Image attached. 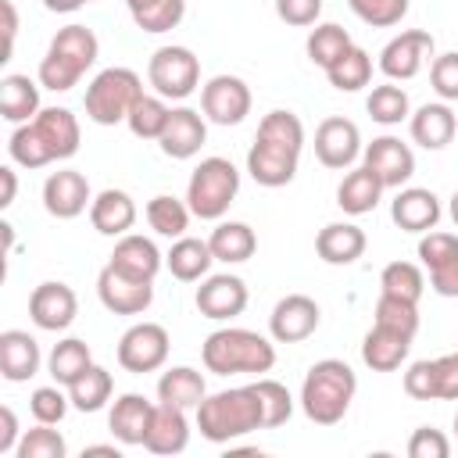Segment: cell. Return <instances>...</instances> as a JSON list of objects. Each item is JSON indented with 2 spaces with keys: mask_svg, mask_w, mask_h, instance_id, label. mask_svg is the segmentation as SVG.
I'll return each instance as SVG.
<instances>
[{
  "mask_svg": "<svg viewBox=\"0 0 458 458\" xmlns=\"http://www.w3.org/2000/svg\"><path fill=\"white\" fill-rule=\"evenodd\" d=\"M304 150V125L293 111H268L258 122L254 143L247 150V172L258 186L279 190L297 175V161Z\"/></svg>",
  "mask_w": 458,
  "mask_h": 458,
  "instance_id": "obj_1",
  "label": "cell"
},
{
  "mask_svg": "<svg viewBox=\"0 0 458 458\" xmlns=\"http://www.w3.org/2000/svg\"><path fill=\"white\" fill-rule=\"evenodd\" d=\"M79 118L68 107H39L32 122L11 132L7 154L21 168H43L50 161H68L79 150Z\"/></svg>",
  "mask_w": 458,
  "mask_h": 458,
  "instance_id": "obj_2",
  "label": "cell"
},
{
  "mask_svg": "<svg viewBox=\"0 0 458 458\" xmlns=\"http://www.w3.org/2000/svg\"><path fill=\"white\" fill-rule=\"evenodd\" d=\"M197 429L211 444H229L236 437L265 429V408H261V397H258L254 383L208 394L197 404Z\"/></svg>",
  "mask_w": 458,
  "mask_h": 458,
  "instance_id": "obj_3",
  "label": "cell"
},
{
  "mask_svg": "<svg viewBox=\"0 0 458 458\" xmlns=\"http://www.w3.org/2000/svg\"><path fill=\"white\" fill-rule=\"evenodd\" d=\"M358 394V376L347 361L340 358H322L308 369L304 383H301V408L311 422L318 426H336L351 401Z\"/></svg>",
  "mask_w": 458,
  "mask_h": 458,
  "instance_id": "obj_4",
  "label": "cell"
},
{
  "mask_svg": "<svg viewBox=\"0 0 458 458\" xmlns=\"http://www.w3.org/2000/svg\"><path fill=\"white\" fill-rule=\"evenodd\" d=\"M204 369L215 376H233V372H268L276 365V347L268 336L240 326L215 329L204 347H200Z\"/></svg>",
  "mask_w": 458,
  "mask_h": 458,
  "instance_id": "obj_5",
  "label": "cell"
},
{
  "mask_svg": "<svg viewBox=\"0 0 458 458\" xmlns=\"http://www.w3.org/2000/svg\"><path fill=\"white\" fill-rule=\"evenodd\" d=\"M100 54V43L93 36V29L86 25H64L50 47H47V57L39 61V86L43 89H54V93H64L72 86H79V79L93 68Z\"/></svg>",
  "mask_w": 458,
  "mask_h": 458,
  "instance_id": "obj_6",
  "label": "cell"
},
{
  "mask_svg": "<svg viewBox=\"0 0 458 458\" xmlns=\"http://www.w3.org/2000/svg\"><path fill=\"white\" fill-rule=\"evenodd\" d=\"M240 193V172L229 157H204L186 182V204L197 218L218 222Z\"/></svg>",
  "mask_w": 458,
  "mask_h": 458,
  "instance_id": "obj_7",
  "label": "cell"
},
{
  "mask_svg": "<svg viewBox=\"0 0 458 458\" xmlns=\"http://www.w3.org/2000/svg\"><path fill=\"white\" fill-rule=\"evenodd\" d=\"M143 97V82L132 68H104L86 86V118L97 125H118L129 118L136 100Z\"/></svg>",
  "mask_w": 458,
  "mask_h": 458,
  "instance_id": "obj_8",
  "label": "cell"
},
{
  "mask_svg": "<svg viewBox=\"0 0 458 458\" xmlns=\"http://www.w3.org/2000/svg\"><path fill=\"white\" fill-rule=\"evenodd\" d=\"M147 79L165 100H186L200 86V61L190 47H161L147 64Z\"/></svg>",
  "mask_w": 458,
  "mask_h": 458,
  "instance_id": "obj_9",
  "label": "cell"
},
{
  "mask_svg": "<svg viewBox=\"0 0 458 458\" xmlns=\"http://www.w3.org/2000/svg\"><path fill=\"white\" fill-rule=\"evenodd\" d=\"M168 361V329L157 322H136L118 340V365L125 372H154Z\"/></svg>",
  "mask_w": 458,
  "mask_h": 458,
  "instance_id": "obj_10",
  "label": "cell"
},
{
  "mask_svg": "<svg viewBox=\"0 0 458 458\" xmlns=\"http://www.w3.org/2000/svg\"><path fill=\"white\" fill-rule=\"evenodd\" d=\"M200 111L215 125H240L250 114V86L240 75H215L200 89Z\"/></svg>",
  "mask_w": 458,
  "mask_h": 458,
  "instance_id": "obj_11",
  "label": "cell"
},
{
  "mask_svg": "<svg viewBox=\"0 0 458 458\" xmlns=\"http://www.w3.org/2000/svg\"><path fill=\"white\" fill-rule=\"evenodd\" d=\"M426 57H433V36L422 29H408L379 50V72L394 82H404L422 72Z\"/></svg>",
  "mask_w": 458,
  "mask_h": 458,
  "instance_id": "obj_12",
  "label": "cell"
},
{
  "mask_svg": "<svg viewBox=\"0 0 458 458\" xmlns=\"http://www.w3.org/2000/svg\"><path fill=\"white\" fill-rule=\"evenodd\" d=\"M361 154H365L361 165L383 182V190H401L415 175V154L397 136H376Z\"/></svg>",
  "mask_w": 458,
  "mask_h": 458,
  "instance_id": "obj_13",
  "label": "cell"
},
{
  "mask_svg": "<svg viewBox=\"0 0 458 458\" xmlns=\"http://www.w3.org/2000/svg\"><path fill=\"white\" fill-rule=\"evenodd\" d=\"M318 318L322 308L308 293H286L268 315V333L276 344H301L318 329Z\"/></svg>",
  "mask_w": 458,
  "mask_h": 458,
  "instance_id": "obj_14",
  "label": "cell"
},
{
  "mask_svg": "<svg viewBox=\"0 0 458 458\" xmlns=\"http://www.w3.org/2000/svg\"><path fill=\"white\" fill-rule=\"evenodd\" d=\"M358 154H361V132H358V125L351 118L333 114V118L318 122V129H315V157L326 168H351Z\"/></svg>",
  "mask_w": 458,
  "mask_h": 458,
  "instance_id": "obj_15",
  "label": "cell"
},
{
  "mask_svg": "<svg viewBox=\"0 0 458 458\" xmlns=\"http://www.w3.org/2000/svg\"><path fill=\"white\" fill-rule=\"evenodd\" d=\"M75 315H79V297L68 283H54V279L39 283L29 297V318L47 333L68 329L75 322Z\"/></svg>",
  "mask_w": 458,
  "mask_h": 458,
  "instance_id": "obj_16",
  "label": "cell"
},
{
  "mask_svg": "<svg viewBox=\"0 0 458 458\" xmlns=\"http://www.w3.org/2000/svg\"><path fill=\"white\" fill-rule=\"evenodd\" d=\"M247 283L240 279V276H229V272H222V276H204V283L197 286V311L204 315V318H215V322H225V318H236V315H243V308H247Z\"/></svg>",
  "mask_w": 458,
  "mask_h": 458,
  "instance_id": "obj_17",
  "label": "cell"
},
{
  "mask_svg": "<svg viewBox=\"0 0 458 458\" xmlns=\"http://www.w3.org/2000/svg\"><path fill=\"white\" fill-rule=\"evenodd\" d=\"M97 297L114 315H143L154 301V283L129 279V276L114 272L111 265H104L100 276H97Z\"/></svg>",
  "mask_w": 458,
  "mask_h": 458,
  "instance_id": "obj_18",
  "label": "cell"
},
{
  "mask_svg": "<svg viewBox=\"0 0 458 458\" xmlns=\"http://www.w3.org/2000/svg\"><path fill=\"white\" fill-rule=\"evenodd\" d=\"M89 204H93V197H89V182H86L82 172L61 168V172L47 175V182H43V208H47V215H54V218H79Z\"/></svg>",
  "mask_w": 458,
  "mask_h": 458,
  "instance_id": "obj_19",
  "label": "cell"
},
{
  "mask_svg": "<svg viewBox=\"0 0 458 458\" xmlns=\"http://www.w3.org/2000/svg\"><path fill=\"white\" fill-rule=\"evenodd\" d=\"M161 250L154 247V240L140 236V233H125L118 236L114 250H111V268L129 276V279H140V283H154V276L161 272Z\"/></svg>",
  "mask_w": 458,
  "mask_h": 458,
  "instance_id": "obj_20",
  "label": "cell"
},
{
  "mask_svg": "<svg viewBox=\"0 0 458 458\" xmlns=\"http://www.w3.org/2000/svg\"><path fill=\"white\" fill-rule=\"evenodd\" d=\"M204 140H208V122H204V114L193 111V107H172L168 125H165V132H161L157 143H161V150H165L168 157L186 161V157H193V154L204 147Z\"/></svg>",
  "mask_w": 458,
  "mask_h": 458,
  "instance_id": "obj_21",
  "label": "cell"
},
{
  "mask_svg": "<svg viewBox=\"0 0 458 458\" xmlns=\"http://www.w3.org/2000/svg\"><path fill=\"white\" fill-rule=\"evenodd\" d=\"M390 218L404 233H429L440 222V197L433 190H422V186L397 190V197L390 204Z\"/></svg>",
  "mask_w": 458,
  "mask_h": 458,
  "instance_id": "obj_22",
  "label": "cell"
},
{
  "mask_svg": "<svg viewBox=\"0 0 458 458\" xmlns=\"http://www.w3.org/2000/svg\"><path fill=\"white\" fill-rule=\"evenodd\" d=\"M190 444V422H186V408L179 404H154V419L147 429L143 447L150 454H179Z\"/></svg>",
  "mask_w": 458,
  "mask_h": 458,
  "instance_id": "obj_23",
  "label": "cell"
},
{
  "mask_svg": "<svg viewBox=\"0 0 458 458\" xmlns=\"http://www.w3.org/2000/svg\"><path fill=\"white\" fill-rule=\"evenodd\" d=\"M411 340H415V336L376 322V326L365 333V340H361V361H365L372 372H394V369H401V361L408 358Z\"/></svg>",
  "mask_w": 458,
  "mask_h": 458,
  "instance_id": "obj_24",
  "label": "cell"
},
{
  "mask_svg": "<svg viewBox=\"0 0 458 458\" xmlns=\"http://www.w3.org/2000/svg\"><path fill=\"white\" fill-rule=\"evenodd\" d=\"M408 129H411V140L419 147L444 150L458 132V118L447 107V100H437V104H422L415 114H408Z\"/></svg>",
  "mask_w": 458,
  "mask_h": 458,
  "instance_id": "obj_25",
  "label": "cell"
},
{
  "mask_svg": "<svg viewBox=\"0 0 458 458\" xmlns=\"http://www.w3.org/2000/svg\"><path fill=\"white\" fill-rule=\"evenodd\" d=\"M365 229L354 222H329L315 236V250L326 265H354L365 254Z\"/></svg>",
  "mask_w": 458,
  "mask_h": 458,
  "instance_id": "obj_26",
  "label": "cell"
},
{
  "mask_svg": "<svg viewBox=\"0 0 458 458\" xmlns=\"http://www.w3.org/2000/svg\"><path fill=\"white\" fill-rule=\"evenodd\" d=\"M0 372L7 383H25L39 372V344L25 329L0 333Z\"/></svg>",
  "mask_w": 458,
  "mask_h": 458,
  "instance_id": "obj_27",
  "label": "cell"
},
{
  "mask_svg": "<svg viewBox=\"0 0 458 458\" xmlns=\"http://www.w3.org/2000/svg\"><path fill=\"white\" fill-rule=\"evenodd\" d=\"M89 222L100 236H125L136 222V204L125 190H100L89 204Z\"/></svg>",
  "mask_w": 458,
  "mask_h": 458,
  "instance_id": "obj_28",
  "label": "cell"
},
{
  "mask_svg": "<svg viewBox=\"0 0 458 458\" xmlns=\"http://www.w3.org/2000/svg\"><path fill=\"white\" fill-rule=\"evenodd\" d=\"M150 419H154V404H150L143 394H122V397L111 404L107 426H111V433H114L122 444L132 447V444H143V440H147Z\"/></svg>",
  "mask_w": 458,
  "mask_h": 458,
  "instance_id": "obj_29",
  "label": "cell"
},
{
  "mask_svg": "<svg viewBox=\"0 0 458 458\" xmlns=\"http://www.w3.org/2000/svg\"><path fill=\"white\" fill-rule=\"evenodd\" d=\"M379 197H383V182L365 168V165H358V168H351L344 179H340V186H336V204H340V211H347V215H369L376 204H379Z\"/></svg>",
  "mask_w": 458,
  "mask_h": 458,
  "instance_id": "obj_30",
  "label": "cell"
},
{
  "mask_svg": "<svg viewBox=\"0 0 458 458\" xmlns=\"http://www.w3.org/2000/svg\"><path fill=\"white\" fill-rule=\"evenodd\" d=\"M211 261H215V254H211L208 240H197V236H179V240L172 243V250L165 254V265H168V272H172L179 283H197V279H204L208 268H211Z\"/></svg>",
  "mask_w": 458,
  "mask_h": 458,
  "instance_id": "obj_31",
  "label": "cell"
},
{
  "mask_svg": "<svg viewBox=\"0 0 458 458\" xmlns=\"http://www.w3.org/2000/svg\"><path fill=\"white\" fill-rule=\"evenodd\" d=\"M208 397V386H204V376L190 365H172L161 372L157 379V401L165 404H179V408H197L200 401Z\"/></svg>",
  "mask_w": 458,
  "mask_h": 458,
  "instance_id": "obj_32",
  "label": "cell"
},
{
  "mask_svg": "<svg viewBox=\"0 0 458 458\" xmlns=\"http://www.w3.org/2000/svg\"><path fill=\"white\" fill-rule=\"evenodd\" d=\"M0 111L14 125L32 122L39 114V86L29 75H18V72L4 75L0 79Z\"/></svg>",
  "mask_w": 458,
  "mask_h": 458,
  "instance_id": "obj_33",
  "label": "cell"
},
{
  "mask_svg": "<svg viewBox=\"0 0 458 458\" xmlns=\"http://www.w3.org/2000/svg\"><path fill=\"white\" fill-rule=\"evenodd\" d=\"M208 247L215 254V261H225V265H240L247 258H254L258 250V236L247 222H218L208 236Z\"/></svg>",
  "mask_w": 458,
  "mask_h": 458,
  "instance_id": "obj_34",
  "label": "cell"
},
{
  "mask_svg": "<svg viewBox=\"0 0 458 458\" xmlns=\"http://www.w3.org/2000/svg\"><path fill=\"white\" fill-rule=\"evenodd\" d=\"M89 365H93L89 344L79 340V336H68V340L54 344V351H50V358H47V369H50L54 383H61V386H72Z\"/></svg>",
  "mask_w": 458,
  "mask_h": 458,
  "instance_id": "obj_35",
  "label": "cell"
},
{
  "mask_svg": "<svg viewBox=\"0 0 458 458\" xmlns=\"http://www.w3.org/2000/svg\"><path fill=\"white\" fill-rule=\"evenodd\" d=\"M190 204H182L179 197H168V193H157L147 200V222L157 236H168V240H179L186 236V225H190Z\"/></svg>",
  "mask_w": 458,
  "mask_h": 458,
  "instance_id": "obj_36",
  "label": "cell"
},
{
  "mask_svg": "<svg viewBox=\"0 0 458 458\" xmlns=\"http://www.w3.org/2000/svg\"><path fill=\"white\" fill-rule=\"evenodd\" d=\"M111 390H114V379L104 365H89L72 386H68V397H72V408L79 411H100L107 401H111Z\"/></svg>",
  "mask_w": 458,
  "mask_h": 458,
  "instance_id": "obj_37",
  "label": "cell"
},
{
  "mask_svg": "<svg viewBox=\"0 0 458 458\" xmlns=\"http://www.w3.org/2000/svg\"><path fill=\"white\" fill-rule=\"evenodd\" d=\"M351 47H354V43H351L347 29L336 25V21H326V25H315L311 36H308V61L326 72V68L336 64Z\"/></svg>",
  "mask_w": 458,
  "mask_h": 458,
  "instance_id": "obj_38",
  "label": "cell"
},
{
  "mask_svg": "<svg viewBox=\"0 0 458 458\" xmlns=\"http://www.w3.org/2000/svg\"><path fill=\"white\" fill-rule=\"evenodd\" d=\"M326 79H329L333 89H340V93H354V89L369 86V79H372V57H369L361 47H351L336 64L326 68Z\"/></svg>",
  "mask_w": 458,
  "mask_h": 458,
  "instance_id": "obj_39",
  "label": "cell"
},
{
  "mask_svg": "<svg viewBox=\"0 0 458 458\" xmlns=\"http://www.w3.org/2000/svg\"><path fill=\"white\" fill-rule=\"evenodd\" d=\"M422 290H426V276L411 261H390L379 272V293H386V297H401V301L419 304Z\"/></svg>",
  "mask_w": 458,
  "mask_h": 458,
  "instance_id": "obj_40",
  "label": "cell"
},
{
  "mask_svg": "<svg viewBox=\"0 0 458 458\" xmlns=\"http://www.w3.org/2000/svg\"><path fill=\"white\" fill-rule=\"evenodd\" d=\"M168 114H172V107L165 104V97H140L136 100V107L129 111V118H125V125H129V132L132 136H140V140H161V132H165V125H168Z\"/></svg>",
  "mask_w": 458,
  "mask_h": 458,
  "instance_id": "obj_41",
  "label": "cell"
},
{
  "mask_svg": "<svg viewBox=\"0 0 458 458\" xmlns=\"http://www.w3.org/2000/svg\"><path fill=\"white\" fill-rule=\"evenodd\" d=\"M365 111H369L372 122H379V125H401V122L408 118L411 104H408V93H404L401 86L383 82V86H372V93H369V100H365Z\"/></svg>",
  "mask_w": 458,
  "mask_h": 458,
  "instance_id": "obj_42",
  "label": "cell"
},
{
  "mask_svg": "<svg viewBox=\"0 0 458 458\" xmlns=\"http://www.w3.org/2000/svg\"><path fill=\"white\" fill-rule=\"evenodd\" d=\"M18 458H64L68 454V444L57 429H50L47 422H39L36 429H29L21 440H18Z\"/></svg>",
  "mask_w": 458,
  "mask_h": 458,
  "instance_id": "obj_43",
  "label": "cell"
},
{
  "mask_svg": "<svg viewBox=\"0 0 458 458\" xmlns=\"http://www.w3.org/2000/svg\"><path fill=\"white\" fill-rule=\"evenodd\" d=\"M376 322H379V326H390V329H401V333H408V336H415V333H419V304L379 293V301H376Z\"/></svg>",
  "mask_w": 458,
  "mask_h": 458,
  "instance_id": "obj_44",
  "label": "cell"
},
{
  "mask_svg": "<svg viewBox=\"0 0 458 458\" xmlns=\"http://www.w3.org/2000/svg\"><path fill=\"white\" fill-rule=\"evenodd\" d=\"M254 390H258L261 408H265V429L283 426V422L293 415V397H290V390H286L283 383H276V379H258Z\"/></svg>",
  "mask_w": 458,
  "mask_h": 458,
  "instance_id": "obj_45",
  "label": "cell"
},
{
  "mask_svg": "<svg viewBox=\"0 0 458 458\" xmlns=\"http://www.w3.org/2000/svg\"><path fill=\"white\" fill-rule=\"evenodd\" d=\"M347 4L372 29H390L408 14V0H347Z\"/></svg>",
  "mask_w": 458,
  "mask_h": 458,
  "instance_id": "obj_46",
  "label": "cell"
},
{
  "mask_svg": "<svg viewBox=\"0 0 458 458\" xmlns=\"http://www.w3.org/2000/svg\"><path fill=\"white\" fill-rule=\"evenodd\" d=\"M72 397H64L57 386H36L32 397H29V408H32V419L36 422H47V426H57L68 411Z\"/></svg>",
  "mask_w": 458,
  "mask_h": 458,
  "instance_id": "obj_47",
  "label": "cell"
},
{
  "mask_svg": "<svg viewBox=\"0 0 458 458\" xmlns=\"http://www.w3.org/2000/svg\"><path fill=\"white\" fill-rule=\"evenodd\" d=\"M186 14V0H157L154 7H147L143 14H136L132 21L143 29V32H168L182 21Z\"/></svg>",
  "mask_w": 458,
  "mask_h": 458,
  "instance_id": "obj_48",
  "label": "cell"
},
{
  "mask_svg": "<svg viewBox=\"0 0 458 458\" xmlns=\"http://www.w3.org/2000/svg\"><path fill=\"white\" fill-rule=\"evenodd\" d=\"M429 82H433L440 100H458V50H447V54L433 57Z\"/></svg>",
  "mask_w": 458,
  "mask_h": 458,
  "instance_id": "obj_49",
  "label": "cell"
},
{
  "mask_svg": "<svg viewBox=\"0 0 458 458\" xmlns=\"http://www.w3.org/2000/svg\"><path fill=\"white\" fill-rule=\"evenodd\" d=\"M404 394L415 401H437V361H415L404 372Z\"/></svg>",
  "mask_w": 458,
  "mask_h": 458,
  "instance_id": "obj_50",
  "label": "cell"
},
{
  "mask_svg": "<svg viewBox=\"0 0 458 458\" xmlns=\"http://www.w3.org/2000/svg\"><path fill=\"white\" fill-rule=\"evenodd\" d=\"M447 454H451V440L433 426H419L408 440V458H447Z\"/></svg>",
  "mask_w": 458,
  "mask_h": 458,
  "instance_id": "obj_51",
  "label": "cell"
},
{
  "mask_svg": "<svg viewBox=\"0 0 458 458\" xmlns=\"http://www.w3.org/2000/svg\"><path fill=\"white\" fill-rule=\"evenodd\" d=\"M454 250H458V236H454V233L429 229V233H422V240H419V261H422L426 268H433L437 261L451 258Z\"/></svg>",
  "mask_w": 458,
  "mask_h": 458,
  "instance_id": "obj_52",
  "label": "cell"
},
{
  "mask_svg": "<svg viewBox=\"0 0 458 458\" xmlns=\"http://www.w3.org/2000/svg\"><path fill=\"white\" fill-rule=\"evenodd\" d=\"M276 14L286 21V25H315L318 14H322V0H276Z\"/></svg>",
  "mask_w": 458,
  "mask_h": 458,
  "instance_id": "obj_53",
  "label": "cell"
},
{
  "mask_svg": "<svg viewBox=\"0 0 458 458\" xmlns=\"http://www.w3.org/2000/svg\"><path fill=\"white\" fill-rule=\"evenodd\" d=\"M437 361V401H458V351L440 354Z\"/></svg>",
  "mask_w": 458,
  "mask_h": 458,
  "instance_id": "obj_54",
  "label": "cell"
},
{
  "mask_svg": "<svg viewBox=\"0 0 458 458\" xmlns=\"http://www.w3.org/2000/svg\"><path fill=\"white\" fill-rule=\"evenodd\" d=\"M429 286H433L440 297H458V250L429 268Z\"/></svg>",
  "mask_w": 458,
  "mask_h": 458,
  "instance_id": "obj_55",
  "label": "cell"
},
{
  "mask_svg": "<svg viewBox=\"0 0 458 458\" xmlns=\"http://www.w3.org/2000/svg\"><path fill=\"white\" fill-rule=\"evenodd\" d=\"M18 419H14V408L11 404H4L0 408V454H7V451H18Z\"/></svg>",
  "mask_w": 458,
  "mask_h": 458,
  "instance_id": "obj_56",
  "label": "cell"
},
{
  "mask_svg": "<svg viewBox=\"0 0 458 458\" xmlns=\"http://www.w3.org/2000/svg\"><path fill=\"white\" fill-rule=\"evenodd\" d=\"M0 11H4V57H0V61H11L14 36H18V11H14V0H0Z\"/></svg>",
  "mask_w": 458,
  "mask_h": 458,
  "instance_id": "obj_57",
  "label": "cell"
},
{
  "mask_svg": "<svg viewBox=\"0 0 458 458\" xmlns=\"http://www.w3.org/2000/svg\"><path fill=\"white\" fill-rule=\"evenodd\" d=\"M0 182H4V193H0V208H11L14 204V193H18V175L11 165L0 168Z\"/></svg>",
  "mask_w": 458,
  "mask_h": 458,
  "instance_id": "obj_58",
  "label": "cell"
},
{
  "mask_svg": "<svg viewBox=\"0 0 458 458\" xmlns=\"http://www.w3.org/2000/svg\"><path fill=\"white\" fill-rule=\"evenodd\" d=\"M43 7L47 11H57V14H72V11L82 7V0H43Z\"/></svg>",
  "mask_w": 458,
  "mask_h": 458,
  "instance_id": "obj_59",
  "label": "cell"
},
{
  "mask_svg": "<svg viewBox=\"0 0 458 458\" xmlns=\"http://www.w3.org/2000/svg\"><path fill=\"white\" fill-rule=\"evenodd\" d=\"M93 454H107V458H118V447H111V444H89V447H82V458H93Z\"/></svg>",
  "mask_w": 458,
  "mask_h": 458,
  "instance_id": "obj_60",
  "label": "cell"
},
{
  "mask_svg": "<svg viewBox=\"0 0 458 458\" xmlns=\"http://www.w3.org/2000/svg\"><path fill=\"white\" fill-rule=\"evenodd\" d=\"M154 4H157V0H125V7H129L132 18H136L140 11H147V7H154Z\"/></svg>",
  "mask_w": 458,
  "mask_h": 458,
  "instance_id": "obj_61",
  "label": "cell"
},
{
  "mask_svg": "<svg viewBox=\"0 0 458 458\" xmlns=\"http://www.w3.org/2000/svg\"><path fill=\"white\" fill-rule=\"evenodd\" d=\"M451 218H454V225H458V190L451 193Z\"/></svg>",
  "mask_w": 458,
  "mask_h": 458,
  "instance_id": "obj_62",
  "label": "cell"
},
{
  "mask_svg": "<svg viewBox=\"0 0 458 458\" xmlns=\"http://www.w3.org/2000/svg\"><path fill=\"white\" fill-rule=\"evenodd\" d=\"M454 433H458V415H454Z\"/></svg>",
  "mask_w": 458,
  "mask_h": 458,
  "instance_id": "obj_63",
  "label": "cell"
},
{
  "mask_svg": "<svg viewBox=\"0 0 458 458\" xmlns=\"http://www.w3.org/2000/svg\"><path fill=\"white\" fill-rule=\"evenodd\" d=\"M82 4H93V0H82Z\"/></svg>",
  "mask_w": 458,
  "mask_h": 458,
  "instance_id": "obj_64",
  "label": "cell"
}]
</instances>
